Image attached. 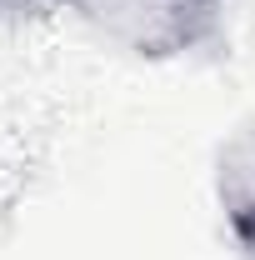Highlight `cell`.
Listing matches in <instances>:
<instances>
[{
  "instance_id": "6da1fadb",
  "label": "cell",
  "mask_w": 255,
  "mask_h": 260,
  "mask_svg": "<svg viewBox=\"0 0 255 260\" xmlns=\"http://www.w3.org/2000/svg\"><path fill=\"white\" fill-rule=\"evenodd\" d=\"M90 30L135 55H185L220 35L225 0H65Z\"/></svg>"
},
{
  "instance_id": "7a4b0ae2",
  "label": "cell",
  "mask_w": 255,
  "mask_h": 260,
  "mask_svg": "<svg viewBox=\"0 0 255 260\" xmlns=\"http://www.w3.org/2000/svg\"><path fill=\"white\" fill-rule=\"evenodd\" d=\"M215 195H220L225 225L255 260V125H240L220 145L215 160Z\"/></svg>"
},
{
  "instance_id": "3957f363",
  "label": "cell",
  "mask_w": 255,
  "mask_h": 260,
  "mask_svg": "<svg viewBox=\"0 0 255 260\" xmlns=\"http://www.w3.org/2000/svg\"><path fill=\"white\" fill-rule=\"evenodd\" d=\"M40 5H45V0H0V15H30Z\"/></svg>"
}]
</instances>
